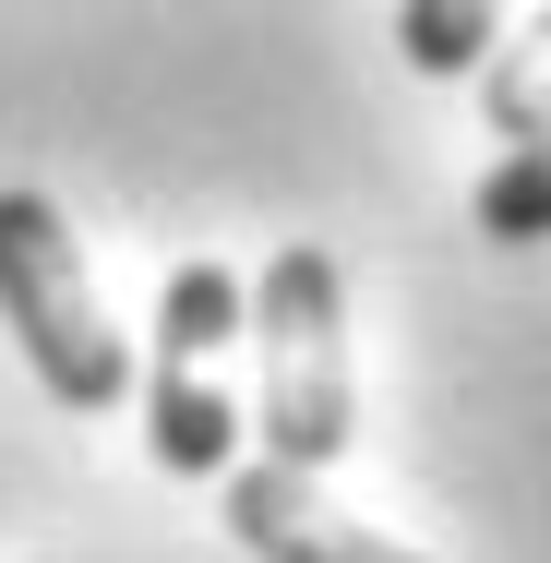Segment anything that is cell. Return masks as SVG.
Listing matches in <instances>:
<instances>
[{
	"instance_id": "7a4b0ae2",
	"label": "cell",
	"mask_w": 551,
	"mask_h": 563,
	"mask_svg": "<svg viewBox=\"0 0 551 563\" xmlns=\"http://www.w3.org/2000/svg\"><path fill=\"white\" fill-rule=\"evenodd\" d=\"M0 324L60 408H120L132 396V336L109 324L97 276L73 252V217L48 192H0Z\"/></svg>"
},
{
	"instance_id": "277c9868",
	"label": "cell",
	"mask_w": 551,
	"mask_h": 563,
	"mask_svg": "<svg viewBox=\"0 0 551 563\" xmlns=\"http://www.w3.org/2000/svg\"><path fill=\"white\" fill-rule=\"evenodd\" d=\"M144 444L168 479H228L240 467V396H228L217 372H168L156 360V384H144Z\"/></svg>"
},
{
	"instance_id": "ba28073f",
	"label": "cell",
	"mask_w": 551,
	"mask_h": 563,
	"mask_svg": "<svg viewBox=\"0 0 551 563\" xmlns=\"http://www.w3.org/2000/svg\"><path fill=\"white\" fill-rule=\"evenodd\" d=\"M492 132H504V156L551 132V48H540V24H528V48H492Z\"/></svg>"
},
{
	"instance_id": "8992f818",
	"label": "cell",
	"mask_w": 551,
	"mask_h": 563,
	"mask_svg": "<svg viewBox=\"0 0 551 563\" xmlns=\"http://www.w3.org/2000/svg\"><path fill=\"white\" fill-rule=\"evenodd\" d=\"M467 217H480V240H551V132L540 144H516V156H492V180L467 192Z\"/></svg>"
},
{
	"instance_id": "52a82bcc",
	"label": "cell",
	"mask_w": 551,
	"mask_h": 563,
	"mask_svg": "<svg viewBox=\"0 0 551 563\" xmlns=\"http://www.w3.org/2000/svg\"><path fill=\"white\" fill-rule=\"evenodd\" d=\"M396 36H408L420 73H492V36H504V24H492L480 0H408Z\"/></svg>"
},
{
	"instance_id": "6da1fadb",
	"label": "cell",
	"mask_w": 551,
	"mask_h": 563,
	"mask_svg": "<svg viewBox=\"0 0 551 563\" xmlns=\"http://www.w3.org/2000/svg\"><path fill=\"white\" fill-rule=\"evenodd\" d=\"M252 360H264V455L324 479L360 444V372H348V276L324 240L264 252L252 288Z\"/></svg>"
},
{
	"instance_id": "5b68a950",
	"label": "cell",
	"mask_w": 551,
	"mask_h": 563,
	"mask_svg": "<svg viewBox=\"0 0 551 563\" xmlns=\"http://www.w3.org/2000/svg\"><path fill=\"white\" fill-rule=\"evenodd\" d=\"M228 336H252V288H240L228 264H180V276L156 288V360H168V372H205Z\"/></svg>"
},
{
	"instance_id": "3957f363",
	"label": "cell",
	"mask_w": 551,
	"mask_h": 563,
	"mask_svg": "<svg viewBox=\"0 0 551 563\" xmlns=\"http://www.w3.org/2000/svg\"><path fill=\"white\" fill-rule=\"evenodd\" d=\"M217 492H228V540H240L252 563H420V552H396L384 528L335 516V504H324V479L276 467V455H240Z\"/></svg>"
}]
</instances>
